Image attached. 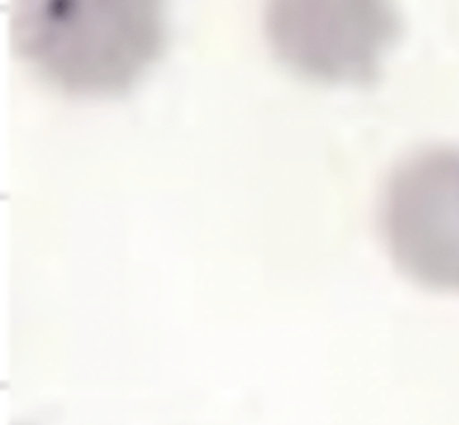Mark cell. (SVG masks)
Returning a JSON list of instances; mask_svg holds the SVG:
<instances>
[{
	"instance_id": "6da1fadb",
	"label": "cell",
	"mask_w": 459,
	"mask_h": 425,
	"mask_svg": "<svg viewBox=\"0 0 459 425\" xmlns=\"http://www.w3.org/2000/svg\"><path fill=\"white\" fill-rule=\"evenodd\" d=\"M165 0H14L18 56L47 84L77 97L131 90L167 45Z\"/></svg>"
},
{
	"instance_id": "3957f363",
	"label": "cell",
	"mask_w": 459,
	"mask_h": 425,
	"mask_svg": "<svg viewBox=\"0 0 459 425\" xmlns=\"http://www.w3.org/2000/svg\"><path fill=\"white\" fill-rule=\"evenodd\" d=\"M387 253L411 282L459 294V147H429L402 160L380 201Z\"/></svg>"
},
{
	"instance_id": "7a4b0ae2",
	"label": "cell",
	"mask_w": 459,
	"mask_h": 425,
	"mask_svg": "<svg viewBox=\"0 0 459 425\" xmlns=\"http://www.w3.org/2000/svg\"><path fill=\"white\" fill-rule=\"evenodd\" d=\"M264 32L276 59L323 84H369L402 32L394 0H265Z\"/></svg>"
}]
</instances>
